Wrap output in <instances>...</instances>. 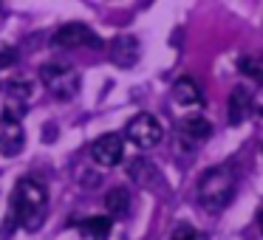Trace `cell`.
Listing matches in <instances>:
<instances>
[{"label":"cell","instance_id":"cell-12","mask_svg":"<svg viewBox=\"0 0 263 240\" xmlns=\"http://www.w3.org/2000/svg\"><path fill=\"white\" fill-rule=\"evenodd\" d=\"M173 99H176L178 105H201L204 96H201V88L193 76H181V79L173 85Z\"/></svg>","mask_w":263,"mask_h":240},{"label":"cell","instance_id":"cell-2","mask_svg":"<svg viewBox=\"0 0 263 240\" xmlns=\"http://www.w3.org/2000/svg\"><path fill=\"white\" fill-rule=\"evenodd\" d=\"M235 195V170L229 164L210 167L198 178V201L206 212H221Z\"/></svg>","mask_w":263,"mask_h":240},{"label":"cell","instance_id":"cell-4","mask_svg":"<svg viewBox=\"0 0 263 240\" xmlns=\"http://www.w3.org/2000/svg\"><path fill=\"white\" fill-rule=\"evenodd\" d=\"M125 136L130 138V144H136L139 150H153L156 144L164 138V127L156 116L150 113H136L125 127Z\"/></svg>","mask_w":263,"mask_h":240},{"label":"cell","instance_id":"cell-3","mask_svg":"<svg viewBox=\"0 0 263 240\" xmlns=\"http://www.w3.org/2000/svg\"><path fill=\"white\" fill-rule=\"evenodd\" d=\"M40 82L46 85V91L51 93L54 99H74L77 91H80V74H77V68L60 65V63L43 65Z\"/></svg>","mask_w":263,"mask_h":240},{"label":"cell","instance_id":"cell-17","mask_svg":"<svg viewBox=\"0 0 263 240\" xmlns=\"http://www.w3.org/2000/svg\"><path fill=\"white\" fill-rule=\"evenodd\" d=\"M14 59H17V54H14L9 46H3V43H0V68H9Z\"/></svg>","mask_w":263,"mask_h":240},{"label":"cell","instance_id":"cell-18","mask_svg":"<svg viewBox=\"0 0 263 240\" xmlns=\"http://www.w3.org/2000/svg\"><path fill=\"white\" fill-rule=\"evenodd\" d=\"M257 226H260V234H263V206L257 209Z\"/></svg>","mask_w":263,"mask_h":240},{"label":"cell","instance_id":"cell-10","mask_svg":"<svg viewBox=\"0 0 263 240\" xmlns=\"http://www.w3.org/2000/svg\"><path fill=\"white\" fill-rule=\"evenodd\" d=\"M178 133L184 138H193V142H206L212 136V125L210 119H204L201 113H190L178 122Z\"/></svg>","mask_w":263,"mask_h":240},{"label":"cell","instance_id":"cell-6","mask_svg":"<svg viewBox=\"0 0 263 240\" xmlns=\"http://www.w3.org/2000/svg\"><path fill=\"white\" fill-rule=\"evenodd\" d=\"M26 144V130H23V116L3 110L0 116V153L3 155H17Z\"/></svg>","mask_w":263,"mask_h":240},{"label":"cell","instance_id":"cell-1","mask_svg":"<svg viewBox=\"0 0 263 240\" xmlns=\"http://www.w3.org/2000/svg\"><path fill=\"white\" fill-rule=\"evenodd\" d=\"M48 212V187L40 178H20L9 201V226H17L37 232Z\"/></svg>","mask_w":263,"mask_h":240},{"label":"cell","instance_id":"cell-11","mask_svg":"<svg viewBox=\"0 0 263 240\" xmlns=\"http://www.w3.org/2000/svg\"><path fill=\"white\" fill-rule=\"evenodd\" d=\"M249 113H252V93L246 88H235L229 93V122L240 125V122L249 119Z\"/></svg>","mask_w":263,"mask_h":240},{"label":"cell","instance_id":"cell-8","mask_svg":"<svg viewBox=\"0 0 263 240\" xmlns=\"http://www.w3.org/2000/svg\"><path fill=\"white\" fill-rule=\"evenodd\" d=\"M110 59H114L119 68H130L133 63L139 59V40L136 37H116L114 43H110Z\"/></svg>","mask_w":263,"mask_h":240},{"label":"cell","instance_id":"cell-16","mask_svg":"<svg viewBox=\"0 0 263 240\" xmlns=\"http://www.w3.org/2000/svg\"><path fill=\"white\" fill-rule=\"evenodd\" d=\"M170 240H206V237H204V234H201L195 226H190V223H181V226H176V232H173Z\"/></svg>","mask_w":263,"mask_h":240},{"label":"cell","instance_id":"cell-7","mask_svg":"<svg viewBox=\"0 0 263 240\" xmlns=\"http://www.w3.org/2000/svg\"><path fill=\"white\" fill-rule=\"evenodd\" d=\"M91 158H93V164H99V167H116L125 158V142H122V136H116V133L99 136L97 142L91 144Z\"/></svg>","mask_w":263,"mask_h":240},{"label":"cell","instance_id":"cell-13","mask_svg":"<svg viewBox=\"0 0 263 240\" xmlns=\"http://www.w3.org/2000/svg\"><path fill=\"white\" fill-rule=\"evenodd\" d=\"M110 226H114V221H110V217L93 215V217H85V221L80 223V232L85 234L88 240H108Z\"/></svg>","mask_w":263,"mask_h":240},{"label":"cell","instance_id":"cell-15","mask_svg":"<svg viewBox=\"0 0 263 240\" xmlns=\"http://www.w3.org/2000/svg\"><path fill=\"white\" fill-rule=\"evenodd\" d=\"M240 74L255 79L257 85H263V54H252V57L240 59Z\"/></svg>","mask_w":263,"mask_h":240},{"label":"cell","instance_id":"cell-14","mask_svg":"<svg viewBox=\"0 0 263 240\" xmlns=\"http://www.w3.org/2000/svg\"><path fill=\"white\" fill-rule=\"evenodd\" d=\"M105 204H108V209L114 212V217H122V215H127V209H130V195H127L125 187H116V189L108 192Z\"/></svg>","mask_w":263,"mask_h":240},{"label":"cell","instance_id":"cell-9","mask_svg":"<svg viewBox=\"0 0 263 240\" xmlns=\"http://www.w3.org/2000/svg\"><path fill=\"white\" fill-rule=\"evenodd\" d=\"M31 102V82L29 79H12L6 85V110L23 116L26 105Z\"/></svg>","mask_w":263,"mask_h":240},{"label":"cell","instance_id":"cell-5","mask_svg":"<svg viewBox=\"0 0 263 240\" xmlns=\"http://www.w3.org/2000/svg\"><path fill=\"white\" fill-rule=\"evenodd\" d=\"M51 43L57 48H102V40L85 23H65L63 29L54 31Z\"/></svg>","mask_w":263,"mask_h":240}]
</instances>
